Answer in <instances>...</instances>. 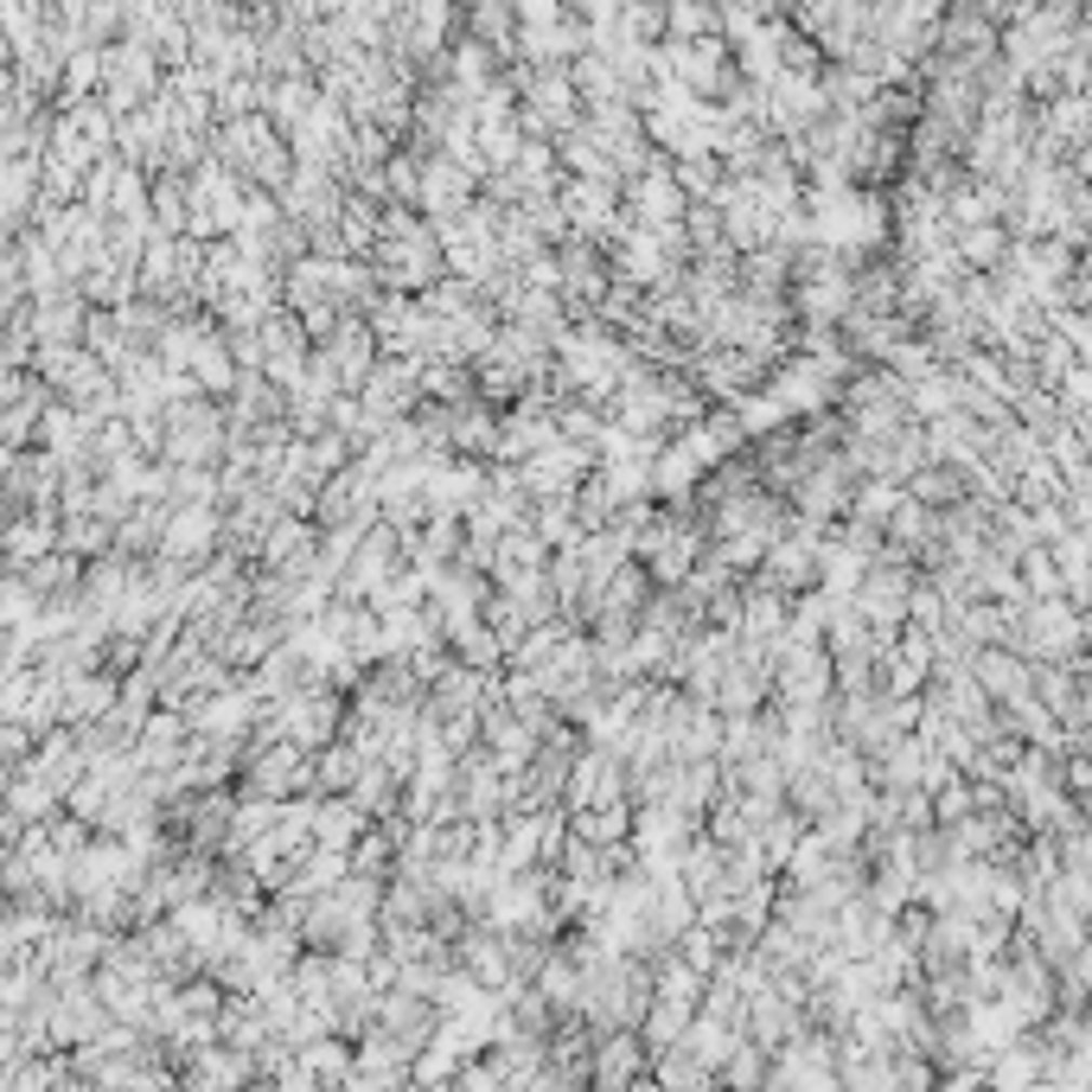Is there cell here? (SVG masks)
Segmentation results:
<instances>
[{"instance_id":"cell-1","label":"cell","mask_w":1092,"mask_h":1092,"mask_svg":"<svg viewBox=\"0 0 1092 1092\" xmlns=\"http://www.w3.org/2000/svg\"><path fill=\"white\" fill-rule=\"evenodd\" d=\"M626 205H632V224H639V230H678L683 217H690V199H683L678 173H671V154L626 186Z\"/></svg>"},{"instance_id":"cell-2","label":"cell","mask_w":1092,"mask_h":1092,"mask_svg":"<svg viewBox=\"0 0 1092 1092\" xmlns=\"http://www.w3.org/2000/svg\"><path fill=\"white\" fill-rule=\"evenodd\" d=\"M224 537V518L211 511V505H173V524H167V544H160V556L167 562H205V549Z\"/></svg>"},{"instance_id":"cell-3","label":"cell","mask_w":1092,"mask_h":1092,"mask_svg":"<svg viewBox=\"0 0 1092 1092\" xmlns=\"http://www.w3.org/2000/svg\"><path fill=\"white\" fill-rule=\"evenodd\" d=\"M83 333H90V314H83L77 288H58V294L32 301V339H39V351L45 345H83Z\"/></svg>"},{"instance_id":"cell-4","label":"cell","mask_w":1092,"mask_h":1092,"mask_svg":"<svg viewBox=\"0 0 1092 1092\" xmlns=\"http://www.w3.org/2000/svg\"><path fill=\"white\" fill-rule=\"evenodd\" d=\"M364 837H371V812H364L358 799H320V812H314V843H320V850L351 856Z\"/></svg>"},{"instance_id":"cell-5","label":"cell","mask_w":1092,"mask_h":1092,"mask_svg":"<svg viewBox=\"0 0 1092 1092\" xmlns=\"http://www.w3.org/2000/svg\"><path fill=\"white\" fill-rule=\"evenodd\" d=\"M735 415H742L748 441H754V435H786V422H793V410H786V397H780V390H767V397H742Z\"/></svg>"},{"instance_id":"cell-6","label":"cell","mask_w":1092,"mask_h":1092,"mask_svg":"<svg viewBox=\"0 0 1092 1092\" xmlns=\"http://www.w3.org/2000/svg\"><path fill=\"white\" fill-rule=\"evenodd\" d=\"M927 358H933V345H914V339H901V345H894V351H888V364H894V377H927V371H933Z\"/></svg>"},{"instance_id":"cell-7","label":"cell","mask_w":1092,"mask_h":1092,"mask_svg":"<svg viewBox=\"0 0 1092 1092\" xmlns=\"http://www.w3.org/2000/svg\"><path fill=\"white\" fill-rule=\"evenodd\" d=\"M977 678L990 683V690H1016V665H1010L1003 652H984V658H977Z\"/></svg>"}]
</instances>
